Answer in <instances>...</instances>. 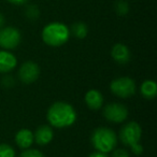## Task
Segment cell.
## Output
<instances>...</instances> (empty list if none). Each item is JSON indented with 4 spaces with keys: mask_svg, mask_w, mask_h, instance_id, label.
<instances>
[{
    "mask_svg": "<svg viewBox=\"0 0 157 157\" xmlns=\"http://www.w3.org/2000/svg\"><path fill=\"white\" fill-rule=\"evenodd\" d=\"M7 1L13 6H24L28 2L29 0H7Z\"/></svg>",
    "mask_w": 157,
    "mask_h": 157,
    "instance_id": "cell-22",
    "label": "cell"
},
{
    "mask_svg": "<svg viewBox=\"0 0 157 157\" xmlns=\"http://www.w3.org/2000/svg\"><path fill=\"white\" fill-rule=\"evenodd\" d=\"M110 157H130V153L126 148H116L112 151Z\"/></svg>",
    "mask_w": 157,
    "mask_h": 157,
    "instance_id": "cell-20",
    "label": "cell"
},
{
    "mask_svg": "<svg viewBox=\"0 0 157 157\" xmlns=\"http://www.w3.org/2000/svg\"><path fill=\"white\" fill-rule=\"evenodd\" d=\"M20 157H45L41 151L37 148H26L23 150V152L20 154Z\"/></svg>",
    "mask_w": 157,
    "mask_h": 157,
    "instance_id": "cell-19",
    "label": "cell"
},
{
    "mask_svg": "<svg viewBox=\"0 0 157 157\" xmlns=\"http://www.w3.org/2000/svg\"><path fill=\"white\" fill-rule=\"evenodd\" d=\"M14 83H15V81H14V78L12 75H5L1 78V84L7 88L12 87Z\"/></svg>",
    "mask_w": 157,
    "mask_h": 157,
    "instance_id": "cell-21",
    "label": "cell"
},
{
    "mask_svg": "<svg viewBox=\"0 0 157 157\" xmlns=\"http://www.w3.org/2000/svg\"><path fill=\"white\" fill-rule=\"evenodd\" d=\"M141 138L142 128L136 121H131L123 125L117 136V139L137 156L143 153V146L140 143Z\"/></svg>",
    "mask_w": 157,
    "mask_h": 157,
    "instance_id": "cell-3",
    "label": "cell"
},
{
    "mask_svg": "<svg viewBox=\"0 0 157 157\" xmlns=\"http://www.w3.org/2000/svg\"><path fill=\"white\" fill-rule=\"evenodd\" d=\"M25 15H26V17L28 18V20L35 21V20H37V18H39L40 11L37 6L30 5L25 9Z\"/></svg>",
    "mask_w": 157,
    "mask_h": 157,
    "instance_id": "cell-18",
    "label": "cell"
},
{
    "mask_svg": "<svg viewBox=\"0 0 157 157\" xmlns=\"http://www.w3.org/2000/svg\"><path fill=\"white\" fill-rule=\"evenodd\" d=\"M22 41L20 29L13 26H3L0 28V48L6 51L15 50Z\"/></svg>",
    "mask_w": 157,
    "mask_h": 157,
    "instance_id": "cell-6",
    "label": "cell"
},
{
    "mask_svg": "<svg viewBox=\"0 0 157 157\" xmlns=\"http://www.w3.org/2000/svg\"><path fill=\"white\" fill-rule=\"evenodd\" d=\"M76 111L73 105L66 101H56L50 105L46 113L50 126L54 128H68L76 122Z\"/></svg>",
    "mask_w": 157,
    "mask_h": 157,
    "instance_id": "cell-1",
    "label": "cell"
},
{
    "mask_svg": "<svg viewBox=\"0 0 157 157\" xmlns=\"http://www.w3.org/2000/svg\"><path fill=\"white\" fill-rule=\"evenodd\" d=\"M0 157H16V152L10 144L0 143Z\"/></svg>",
    "mask_w": 157,
    "mask_h": 157,
    "instance_id": "cell-17",
    "label": "cell"
},
{
    "mask_svg": "<svg viewBox=\"0 0 157 157\" xmlns=\"http://www.w3.org/2000/svg\"><path fill=\"white\" fill-rule=\"evenodd\" d=\"M140 93L147 100H152L157 95V84L153 80H145L140 85Z\"/></svg>",
    "mask_w": 157,
    "mask_h": 157,
    "instance_id": "cell-14",
    "label": "cell"
},
{
    "mask_svg": "<svg viewBox=\"0 0 157 157\" xmlns=\"http://www.w3.org/2000/svg\"><path fill=\"white\" fill-rule=\"evenodd\" d=\"M70 28L61 22H51L41 31L42 41L51 48H59L70 39Z\"/></svg>",
    "mask_w": 157,
    "mask_h": 157,
    "instance_id": "cell-2",
    "label": "cell"
},
{
    "mask_svg": "<svg viewBox=\"0 0 157 157\" xmlns=\"http://www.w3.org/2000/svg\"><path fill=\"white\" fill-rule=\"evenodd\" d=\"M114 10H115L116 14L120 16H125L129 13V5L127 1L125 0H117L115 3H114Z\"/></svg>",
    "mask_w": 157,
    "mask_h": 157,
    "instance_id": "cell-16",
    "label": "cell"
},
{
    "mask_svg": "<svg viewBox=\"0 0 157 157\" xmlns=\"http://www.w3.org/2000/svg\"><path fill=\"white\" fill-rule=\"evenodd\" d=\"M40 67L36 61L27 60L21 65L18 69V78L24 84H33L40 76Z\"/></svg>",
    "mask_w": 157,
    "mask_h": 157,
    "instance_id": "cell-8",
    "label": "cell"
},
{
    "mask_svg": "<svg viewBox=\"0 0 157 157\" xmlns=\"http://www.w3.org/2000/svg\"><path fill=\"white\" fill-rule=\"evenodd\" d=\"M88 157H109L105 153H101V152H98V151H96V152L92 153L90 155H88Z\"/></svg>",
    "mask_w": 157,
    "mask_h": 157,
    "instance_id": "cell-23",
    "label": "cell"
},
{
    "mask_svg": "<svg viewBox=\"0 0 157 157\" xmlns=\"http://www.w3.org/2000/svg\"><path fill=\"white\" fill-rule=\"evenodd\" d=\"M117 135L109 127H98L94 129L90 136L93 147L101 153H111L117 145Z\"/></svg>",
    "mask_w": 157,
    "mask_h": 157,
    "instance_id": "cell-4",
    "label": "cell"
},
{
    "mask_svg": "<svg viewBox=\"0 0 157 157\" xmlns=\"http://www.w3.org/2000/svg\"><path fill=\"white\" fill-rule=\"evenodd\" d=\"M102 115L108 122L122 124L128 117V109L120 102H111L102 107Z\"/></svg>",
    "mask_w": 157,
    "mask_h": 157,
    "instance_id": "cell-7",
    "label": "cell"
},
{
    "mask_svg": "<svg viewBox=\"0 0 157 157\" xmlns=\"http://www.w3.org/2000/svg\"><path fill=\"white\" fill-rule=\"evenodd\" d=\"M17 66V58L10 51H0V73L8 74Z\"/></svg>",
    "mask_w": 157,
    "mask_h": 157,
    "instance_id": "cell-11",
    "label": "cell"
},
{
    "mask_svg": "<svg viewBox=\"0 0 157 157\" xmlns=\"http://www.w3.org/2000/svg\"><path fill=\"white\" fill-rule=\"evenodd\" d=\"M110 90L118 98L127 99L133 96L137 92V84L135 80L129 76H120L110 83Z\"/></svg>",
    "mask_w": 157,
    "mask_h": 157,
    "instance_id": "cell-5",
    "label": "cell"
},
{
    "mask_svg": "<svg viewBox=\"0 0 157 157\" xmlns=\"http://www.w3.org/2000/svg\"><path fill=\"white\" fill-rule=\"evenodd\" d=\"M70 33L76 39H85L88 35V26L83 22H76L71 26Z\"/></svg>",
    "mask_w": 157,
    "mask_h": 157,
    "instance_id": "cell-15",
    "label": "cell"
},
{
    "mask_svg": "<svg viewBox=\"0 0 157 157\" xmlns=\"http://www.w3.org/2000/svg\"><path fill=\"white\" fill-rule=\"evenodd\" d=\"M84 101H85L86 105L90 110H100L103 107L105 98H103V95L99 90H90L88 92L85 93Z\"/></svg>",
    "mask_w": 157,
    "mask_h": 157,
    "instance_id": "cell-12",
    "label": "cell"
},
{
    "mask_svg": "<svg viewBox=\"0 0 157 157\" xmlns=\"http://www.w3.org/2000/svg\"><path fill=\"white\" fill-rule=\"evenodd\" d=\"M15 143L21 150H26V148H29L33 141V132L28 128H22L16 132L15 135Z\"/></svg>",
    "mask_w": 157,
    "mask_h": 157,
    "instance_id": "cell-13",
    "label": "cell"
},
{
    "mask_svg": "<svg viewBox=\"0 0 157 157\" xmlns=\"http://www.w3.org/2000/svg\"><path fill=\"white\" fill-rule=\"evenodd\" d=\"M54 139V130L50 125H41L33 131V141L38 145H48Z\"/></svg>",
    "mask_w": 157,
    "mask_h": 157,
    "instance_id": "cell-9",
    "label": "cell"
},
{
    "mask_svg": "<svg viewBox=\"0 0 157 157\" xmlns=\"http://www.w3.org/2000/svg\"><path fill=\"white\" fill-rule=\"evenodd\" d=\"M111 57L118 65H126L130 61L131 53L126 44L116 43L111 48Z\"/></svg>",
    "mask_w": 157,
    "mask_h": 157,
    "instance_id": "cell-10",
    "label": "cell"
},
{
    "mask_svg": "<svg viewBox=\"0 0 157 157\" xmlns=\"http://www.w3.org/2000/svg\"><path fill=\"white\" fill-rule=\"evenodd\" d=\"M5 23H6L5 15H3V14L0 12V28H2V27L5 26Z\"/></svg>",
    "mask_w": 157,
    "mask_h": 157,
    "instance_id": "cell-24",
    "label": "cell"
}]
</instances>
